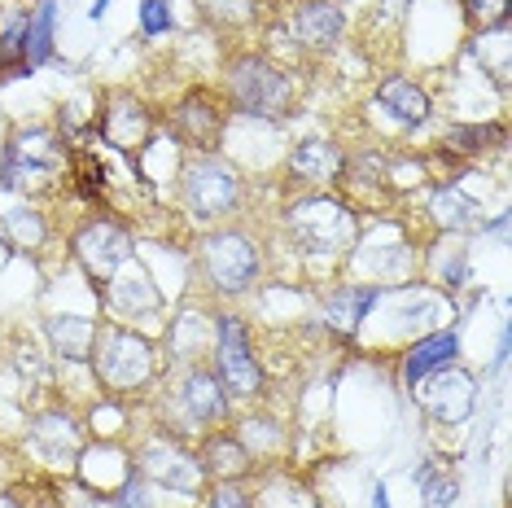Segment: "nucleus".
<instances>
[{
    "label": "nucleus",
    "instance_id": "2",
    "mask_svg": "<svg viewBox=\"0 0 512 508\" xmlns=\"http://www.w3.org/2000/svg\"><path fill=\"white\" fill-rule=\"evenodd\" d=\"M228 88L232 101L246 114H259V119H285L294 110V84L267 57H237L228 71Z\"/></svg>",
    "mask_w": 512,
    "mask_h": 508
},
{
    "label": "nucleus",
    "instance_id": "7",
    "mask_svg": "<svg viewBox=\"0 0 512 508\" xmlns=\"http://www.w3.org/2000/svg\"><path fill=\"white\" fill-rule=\"evenodd\" d=\"M219 386H224V395H237V399L259 395L263 386V373L250 351V333L237 316L219 320Z\"/></svg>",
    "mask_w": 512,
    "mask_h": 508
},
{
    "label": "nucleus",
    "instance_id": "3",
    "mask_svg": "<svg viewBox=\"0 0 512 508\" xmlns=\"http://www.w3.org/2000/svg\"><path fill=\"white\" fill-rule=\"evenodd\" d=\"M66 158L71 154L53 132H22L5 154L0 180H5V189H49Z\"/></svg>",
    "mask_w": 512,
    "mask_h": 508
},
{
    "label": "nucleus",
    "instance_id": "10",
    "mask_svg": "<svg viewBox=\"0 0 512 508\" xmlns=\"http://www.w3.org/2000/svg\"><path fill=\"white\" fill-rule=\"evenodd\" d=\"M101 136L123 149V154H136L145 141H149V114L136 97H127V92H114L106 101V114H101Z\"/></svg>",
    "mask_w": 512,
    "mask_h": 508
},
{
    "label": "nucleus",
    "instance_id": "21",
    "mask_svg": "<svg viewBox=\"0 0 512 508\" xmlns=\"http://www.w3.org/2000/svg\"><path fill=\"white\" fill-rule=\"evenodd\" d=\"M429 215H434L442 228H473L477 219H482V206H477L469 193H460L456 184H438L434 198H429Z\"/></svg>",
    "mask_w": 512,
    "mask_h": 508
},
{
    "label": "nucleus",
    "instance_id": "5",
    "mask_svg": "<svg viewBox=\"0 0 512 508\" xmlns=\"http://www.w3.org/2000/svg\"><path fill=\"white\" fill-rule=\"evenodd\" d=\"M206 276L219 294H246L259 281V250L241 233H215L206 237Z\"/></svg>",
    "mask_w": 512,
    "mask_h": 508
},
{
    "label": "nucleus",
    "instance_id": "9",
    "mask_svg": "<svg viewBox=\"0 0 512 508\" xmlns=\"http://www.w3.org/2000/svg\"><path fill=\"white\" fill-rule=\"evenodd\" d=\"M421 403H425L429 412H434L438 421L456 425V421H464V417L473 412V377L460 373V368H451V364L438 368V373L425 381Z\"/></svg>",
    "mask_w": 512,
    "mask_h": 508
},
{
    "label": "nucleus",
    "instance_id": "12",
    "mask_svg": "<svg viewBox=\"0 0 512 508\" xmlns=\"http://www.w3.org/2000/svg\"><path fill=\"white\" fill-rule=\"evenodd\" d=\"M180 408L189 425H211L228 412V399H224V386H219V377L202 373V368H189L184 373V386H180Z\"/></svg>",
    "mask_w": 512,
    "mask_h": 508
},
{
    "label": "nucleus",
    "instance_id": "4",
    "mask_svg": "<svg viewBox=\"0 0 512 508\" xmlns=\"http://www.w3.org/2000/svg\"><path fill=\"white\" fill-rule=\"evenodd\" d=\"M92 355H97L101 381L114 386V390H132V386H141V381L154 373V346H149L141 333H132V329H110L106 338H97Z\"/></svg>",
    "mask_w": 512,
    "mask_h": 508
},
{
    "label": "nucleus",
    "instance_id": "24",
    "mask_svg": "<svg viewBox=\"0 0 512 508\" xmlns=\"http://www.w3.org/2000/svg\"><path fill=\"white\" fill-rule=\"evenodd\" d=\"M416 482H421V495H425L429 508H451V504H456V495H460V482L447 478V473H438L434 465L416 469Z\"/></svg>",
    "mask_w": 512,
    "mask_h": 508
},
{
    "label": "nucleus",
    "instance_id": "6",
    "mask_svg": "<svg viewBox=\"0 0 512 508\" xmlns=\"http://www.w3.org/2000/svg\"><path fill=\"white\" fill-rule=\"evenodd\" d=\"M184 198H189V211L197 219H219L228 211H237L241 202V176L215 158L206 163H193L189 176H184Z\"/></svg>",
    "mask_w": 512,
    "mask_h": 508
},
{
    "label": "nucleus",
    "instance_id": "18",
    "mask_svg": "<svg viewBox=\"0 0 512 508\" xmlns=\"http://www.w3.org/2000/svg\"><path fill=\"white\" fill-rule=\"evenodd\" d=\"M377 101H381V110L394 114V119L407 127H421L429 119V97L412 79H386V84L377 88Z\"/></svg>",
    "mask_w": 512,
    "mask_h": 508
},
{
    "label": "nucleus",
    "instance_id": "25",
    "mask_svg": "<svg viewBox=\"0 0 512 508\" xmlns=\"http://www.w3.org/2000/svg\"><path fill=\"white\" fill-rule=\"evenodd\" d=\"M36 438H40V443H49L53 456L62 452V447H66V452H75V443H79L71 417H40L36 421Z\"/></svg>",
    "mask_w": 512,
    "mask_h": 508
},
{
    "label": "nucleus",
    "instance_id": "28",
    "mask_svg": "<svg viewBox=\"0 0 512 508\" xmlns=\"http://www.w3.org/2000/svg\"><path fill=\"white\" fill-rule=\"evenodd\" d=\"M9 219V228L27 241V246H40V237H44V228H40V215H31V211H14V215H5Z\"/></svg>",
    "mask_w": 512,
    "mask_h": 508
},
{
    "label": "nucleus",
    "instance_id": "22",
    "mask_svg": "<svg viewBox=\"0 0 512 508\" xmlns=\"http://www.w3.org/2000/svg\"><path fill=\"white\" fill-rule=\"evenodd\" d=\"M381 303V290H342V294H333V303H329V325L333 329H342V333H355L359 325H364V316L372 307Z\"/></svg>",
    "mask_w": 512,
    "mask_h": 508
},
{
    "label": "nucleus",
    "instance_id": "29",
    "mask_svg": "<svg viewBox=\"0 0 512 508\" xmlns=\"http://www.w3.org/2000/svg\"><path fill=\"white\" fill-rule=\"evenodd\" d=\"M114 508H154V500H149V491H145V482L136 478V473L123 482V491H119V500H114Z\"/></svg>",
    "mask_w": 512,
    "mask_h": 508
},
{
    "label": "nucleus",
    "instance_id": "33",
    "mask_svg": "<svg viewBox=\"0 0 512 508\" xmlns=\"http://www.w3.org/2000/svg\"><path fill=\"white\" fill-rule=\"evenodd\" d=\"M372 508H390L386 504V487H377V495H372Z\"/></svg>",
    "mask_w": 512,
    "mask_h": 508
},
{
    "label": "nucleus",
    "instance_id": "23",
    "mask_svg": "<svg viewBox=\"0 0 512 508\" xmlns=\"http://www.w3.org/2000/svg\"><path fill=\"white\" fill-rule=\"evenodd\" d=\"M22 40H27V62L31 66L49 62V53H53V0H40V9L27 18Z\"/></svg>",
    "mask_w": 512,
    "mask_h": 508
},
{
    "label": "nucleus",
    "instance_id": "13",
    "mask_svg": "<svg viewBox=\"0 0 512 508\" xmlns=\"http://www.w3.org/2000/svg\"><path fill=\"white\" fill-rule=\"evenodd\" d=\"M294 40L307 44V49H329V44L342 36V9L333 0H307V5L294 9Z\"/></svg>",
    "mask_w": 512,
    "mask_h": 508
},
{
    "label": "nucleus",
    "instance_id": "20",
    "mask_svg": "<svg viewBox=\"0 0 512 508\" xmlns=\"http://www.w3.org/2000/svg\"><path fill=\"white\" fill-rule=\"evenodd\" d=\"M442 145H451V154H495V149L508 145V132L499 123H456L447 127Z\"/></svg>",
    "mask_w": 512,
    "mask_h": 508
},
{
    "label": "nucleus",
    "instance_id": "26",
    "mask_svg": "<svg viewBox=\"0 0 512 508\" xmlns=\"http://www.w3.org/2000/svg\"><path fill=\"white\" fill-rule=\"evenodd\" d=\"M71 167H75V184H79V193H84V198H97L101 189H106V171L97 167V158L88 154V149H75L71 154Z\"/></svg>",
    "mask_w": 512,
    "mask_h": 508
},
{
    "label": "nucleus",
    "instance_id": "16",
    "mask_svg": "<svg viewBox=\"0 0 512 508\" xmlns=\"http://www.w3.org/2000/svg\"><path fill=\"white\" fill-rule=\"evenodd\" d=\"M206 478H219V482H237L241 473H250V456L246 447L237 443V434H211L202 443V456H197Z\"/></svg>",
    "mask_w": 512,
    "mask_h": 508
},
{
    "label": "nucleus",
    "instance_id": "27",
    "mask_svg": "<svg viewBox=\"0 0 512 508\" xmlns=\"http://www.w3.org/2000/svg\"><path fill=\"white\" fill-rule=\"evenodd\" d=\"M141 27H145V36H162V31H171V9L162 5V0H145L141 5Z\"/></svg>",
    "mask_w": 512,
    "mask_h": 508
},
{
    "label": "nucleus",
    "instance_id": "34",
    "mask_svg": "<svg viewBox=\"0 0 512 508\" xmlns=\"http://www.w3.org/2000/svg\"><path fill=\"white\" fill-rule=\"evenodd\" d=\"M0 508H22L18 500H9V495H0Z\"/></svg>",
    "mask_w": 512,
    "mask_h": 508
},
{
    "label": "nucleus",
    "instance_id": "32",
    "mask_svg": "<svg viewBox=\"0 0 512 508\" xmlns=\"http://www.w3.org/2000/svg\"><path fill=\"white\" fill-rule=\"evenodd\" d=\"M473 9L482 18H491V22H499L504 27V9H508V0H473Z\"/></svg>",
    "mask_w": 512,
    "mask_h": 508
},
{
    "label": "nucleus",
    "instance_id": "14",
    "mask_svg": "<svg viewBox=\"0 0 512 508\" xmlns=\"http://www.w3.org/2000/svg\"><path fill=\"white\" fill-rule=\"evenodd\" d=\"M176 127L193 149H215L219 132H224V114H219V106L211 97L193 92V97H184V106L176 110Z\"/></svg>",
    "mask_w": 512,
    "mask_h": 508
},
{
    "label": "nucleus",
    "instance_id": "19",
    "mask_svg": "<svg viewBox=\"0 0 512 508\" xmlns=\"http://www.w3.org/2000/svg\"><path fill=\"white\" fill-rule=\"evenodd\" d=\"M49 338L62 351V360H92V346H97V325L84 316H57L49 320Z\"/></svg>",
    "mask_w": 512,
    "mask_h": 508
},
{
    "label": "nucleus",
    "instance_id": "8",
    "mask_svg": "<svg viewBox=\"0 0 512 508\" xmlns=\"http://www.w3.org/2000/svg\"><path fill=\"white\" fill-rule=\"evenodd\" d=\"M75 259L97 285H106L114 272L132 259V237L123 233L119 224H106V219H92L88 228H79L75 237Z\"/></svg>",
    "mask_w": 512,
    "mask_h": 508
},
{
    "label": "nucleus",
    "instance_id": "30",
    "mask_svg": "<svg viewBox=\"0 0 512 508\" xmlns=\"http://www.w3.org/2000/svg\"><path fill=\"white\" fill-rule=\"evenodd\" d=\"M206 9L219 18V22H246L250 18V0H202Z\"/></svg>",
    "mask_w": 512,
    "mask_h": 508
},
{
    "label": "nucleus",
    "instance_id": "1",
    "mask_svg": "<svg viewBox=\"0 0 512 508\" xmlns=\"http://www.w3.org/2000/svg\"><path fill=\"white\" fill-rule=\"evenodd\" d=\"M289 233L302 254H320V259H337L351 254L359 237V219L351 206L333 202V198H302L289 211Z\"/></svg>",
    "mask_w": 512,
    "mask_h": 508
},
{
    "label": "nucleus",
    "instance_id": "17",
    "mask_svg": "<svg viewBox=\"0 0 512 508\" xmlns=\"http://www.w3.org/2000/svg\"><path fill=\"white\" fill-rule=\"evenodd\" d=\"M342 149H333L329 141H302L289 158V176L307 180V184H333L342 176Z\"/></svg>",
    "mask_w": 512,
    "mask_h": 508
},
{
    "label": "nucleus",
    "instance_id": "11",
    "mask_svg": "<svg viewBox=\"0 0 512 508\" xmlns=\"http://www.w3.org/2000/svg\"><path fill=\"white\" fill-rule=\"evenodd\" d=\"M141 465H145L149 478L162 482L167 491H197L202 487V478H206L202 465H197L193 456H184L176 443H162V438L141 452Z\"/></svg>",
    "mask_w": 512,
    "mask_h": 508
},
{
    "label": "nucleus",
    "instance_id": "31",
    "mask_svg": "<svg viewBox=\"0 0 512 508\" xmlns=\"http://www.w3.org/2000/svg\"><path fill=\"white\" fill-rule=\"evenodd\" d=\"M211 508H254L250 495L237 487V482H219L215 495H211Z\"/></svg>",
    "mask_w": 512,
    "mask_h": 508
},
{
    "label": "nucleus",
    "instance_id": "15",
    "mask_svg": "<svg viewBox=\"0 0 512 508\" xmlns=\"http://www.w3.org/2000/svg\"><path fill=\"white\" fill-rule=\"evenodd\" d=\"M456 355H460V338H456V329L429 333L425 342H416L412 351H407V360H403V381H407V386H416V381H425L429 373L447 368L451 360H456Z\"/></svg>",
    "mask_w": 512,
    "mask_h": 508
}]
</instances>
